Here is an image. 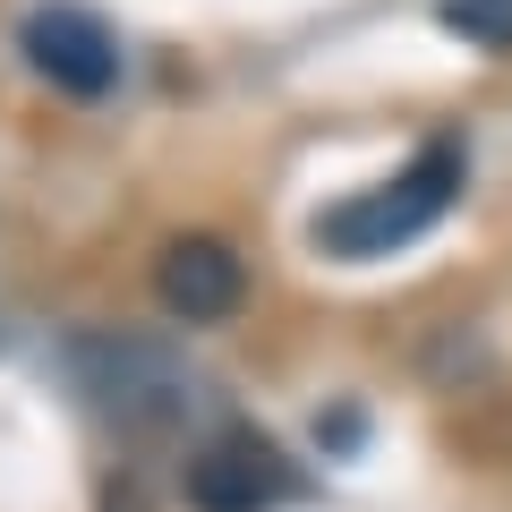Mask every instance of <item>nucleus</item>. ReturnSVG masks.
<instances>
[{
	"label": "nucleus",
	"mask_w": 512,
	"mask_h": 512,
	"mask_svg": "<svg viewBox=\"0 0 512 512\" xmlns=\"http://www.w3.org/2000/svg\"><path fill=\"white\" fill-rule=\"evenodd\" d=\"M461 146L453 137H436V146H419V163L393 171L384 188H367V197L333 205V214H316V248L325 256H350V265H367V256H393L410 248V239H427L444 214H453L461 197Z\"/></svg>",
	"instance_id": "f257e3e1"
},
{
	"label": "nucleus",
	"mask_w": 512,
	"mask_h": 512,
	"mask_svg": "<svg viewBox=\"0 0 512 512\" xmlns=\"http://www.w3.org/2000/svg\"><path fill=\"white\" fill-rule=\"evenodd\" d=\"M299 495V470L274 436L222 427L214 444L188 453V512H282Z\"/></svg>",
	"instance_id": "f03ea898"
},
{
	"label": "nucleus",
	"mask_w": 512,
	"mask_h": 512,
	"mask_svg": "<svg viewBox=\"0 0 512 512\" xmlns=\"http://www.w3.org/2000/svg\"><path fill=\"white\" fill-rule=\"evenodd\" d=\"M26 60H35L60 94H77V103H94V94L120 86V35H111L94 9H77V0H52V9L26 18Z\"/></svg>",
	"instance_id": "7ed1b4c3"
},
{
	"label": "nucleus",
	"mask_w": 512,
	"mask_h": 512,
	"mask_svg": "<svg viewBox=\"0 0 512 512\" xmlns=\"http://www.w3.org/2000/svg\"><path fill=\"white\" fill-rule=\"evenodd\" d=\"M77 367H86V393L111 410V419H128V427H171L188 410L180 367H171L163 350H146V342H86Z\"/></svg>",
	"instance_id": "20e7f679"
},
{
	"label": "nucleus",
	"mask_w": 512,
	"mask_h": 512,
	"mask_svg": "<svg viewBox=\"0 0 512 512\" xmlns=\"http://www.w3.org/2000/svg\"><path fill=\"white\" fill-rule=\"evenodd\" d=\"M154 299H163V316H180V325H222V316H239V299H248V265L231 256V239L188 231V239H171V248L154 256Z\"/></svg>",
	"instance_id": "39448f33"
},
{
	"label": "nucleus",
	"mask_w": 512,
	"mask_h": 512,
	"mask_svg": "<svg viewBox=\"0 0 512 512\" xmlns=\"http://www.w3.org/2000/svg\"><path fill=\"white\" fill-rule=\"evenodd\" d=\"M436 26L478 52H512V0H436Z\"/></svg>",
	"instance_id": "423d86ee"
}]
</instances>
